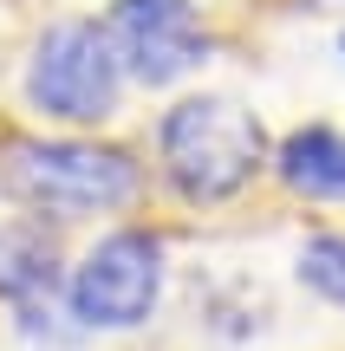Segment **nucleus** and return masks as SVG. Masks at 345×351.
Masks as SVG:
<instances>
[{
	"instance_id": "1",
	"label": "nucleus",
	"mask_w": 345,
	"mask_h": 351,
	"mask_svg": "<svg viewBox=\"0 0 345 351\" xmlns=\"http://www.w3.org/2000/svg\"><path fill=\"white\" fill-rule=\"evenodd\" d=\"M156 169L189 208H215L235 202L261 169H274V143L248 104L202 91L156 117Z\"/></svg>"
},
{
	"instance_id": "2",
	"label": "nucleus",
	"mask_w": 345,
	"mask_h": 351,
	"mask_svg": "<svg viewBox=\"0 0 345 351\" xmlns=\"http://www.w3.org/2000/svg\"><path fill=\"white\" fill-rule=\"evenodd\" d=\"M0 182L33 215L85 221V215L130 208L143 195V163L117 143H91V137H20L7 143Z\"/></svg>"
},
{
	"instance_id": "3",
	"label": "nucleus",
	"mask_w": 345,
	"mask_h": 351,
	"mask_svg": "<svg viewBox=\"0 0 345 351\" xmlns=\"http://www.w3.org/2000/svg\"><path fill=\"white\" fill-rule=\"evenodd\" d=\"M124 98V65L98 20H52L26 59V104L46 124H111Z\"/></svg>"
},
{
	"instance_id": "4",
	"label": "nucleus",
	"mask_w": 345,
	"mask_h": 351,
	"mask_svg": "<svg viewBox=\"0 0 345 351\" xmlns=\"http://www.w3.org/2000/svg\"><path fill=\"white\" fill-rule=\"evenodd\" d=\"M169 280V247L150 228H111L65 274V306L78 332H137Z\"/></svg>"
},
{
	"instance_id": "5",
	"label": "nucleus",
	"mask_w": 345,
	"mask_h": 351,
	"mask_svg": "<svg viewBox=\"0 0 345 351\" xmlns=\"http://www.w3.org/2000/svg\"><path fill=\"white\" fill-rule=\"evenodd\" d=\"M104 33L117 46V65H124L130 85L169 91L189 72H202L215 39L202 26V7L195 0H117L104 13Z\"/></svg>"
},
{
	"instance_id": "6",
	"label": "nucleus",
	"mask_w": 345,
	"mask_h": 351,
	"mask_svg": "<svg viewBox=\"0 0 345 351\" xmlns=\"http://www.w3.org/2000/svg\"><path fill=\"white\" fill-rule=\"evenodd\" d=\"M65 287L59 274V247L46 234V215L39 221H0V306L13 313H52V293Z\"/></svg>"
},
{
	"instance_id": "7",
	"label": "nucleus",
	"mask_w": 345,
	"mask_h": 351,
	"mask_svg": "<svg viewBox=\"0 0 345 351\" xmlns=\"http://www.w3.org/2000/svg\"><path fill=\"white\" fill-rule=\"evenodd\" d=\"M274 176L307 202H345V130L300 124L274 143Z\"/></svg>"
},
{
	"instance_id": "8",
	"label": "nucleus",
	"mask_w": 345,
	"mask_h": 351,
	"mask_svg": "<svg viewBox=\"0 0 345 351\" xmlns=\"http://www.w3.org/2000/svg\"><path fill=\"white\" fill-rule=\"evenodd\" d=\"M294 274H300V287H307V293H320L326 306H339V313H345V234H313L307 247H300Z\"/></svg>"
},
{
	"instance_id": "9",
	"label": "nucleus",
	"mask_w": 345,
	"mask_h": 351,
	"mask_svg": "<svg viewBox=\"0 0 345 351\" xmlns=\"http://www.w3.org/2000/svg\"><path fill=\"white\" fill-rule=\"evenodd\" d=\"M339 52H345V33H339Z\"/></svg>"
}]
</instances>
